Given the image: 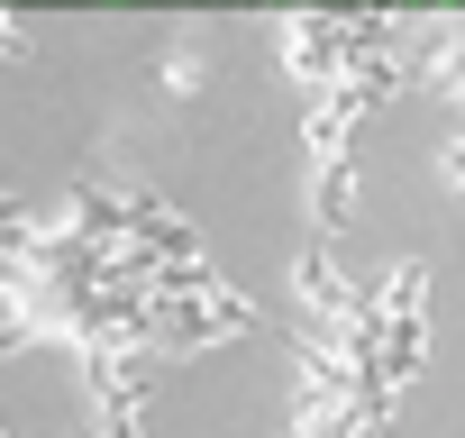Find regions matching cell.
Segmentation results:
<instances>
[{
  "instance_id": "cell-1",
  "label": "cell",
  "mask_w": 465,
  "mask_h": 438,
  "mask_svg": "<svg viewBox=\"0 0 465 438\" xmlns=\"http://www.w3.org/2000/svg\"><path fill=\"white\" fill-rule=\"evenodd\" d=\"M311 219H320V229H347V219H356V164L347 155L311 164Z\"/></svg>"
}]
</instances>
